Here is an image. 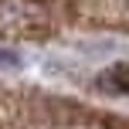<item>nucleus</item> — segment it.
Here are the masks:
<instances>
[{
    "label": "nucleus",
    "mask_w": 129,
    "mask_h": 129,
    "mask_svg": "<svg viewBox=\"0 0 129 129\" xmlns=\"http://www.w3.org/2000/svg\"><path fill=\"white\" fill-rule=\"evenodd\" d=\"M99 85L105 92H116V95H129V64H109L99 75Z\"/></svg>",
    "instance_id": "nucleus-1"
},
{
    "label": "nucleus",
    "mask_w": 129,
    "mask_h": 129,
    "mask_svg": "<svg viewBox=\"0 0 129 129\" xmlns=\"http://www.w3.org/2000/svg\"><path fill=\"white\" fill-rule=\"evenodd\" d=\"M20 64V54L10 51V48H0V68H17Z\"/></svg>",
    "instance_id": "nucleus-2"
}]
</instances>
